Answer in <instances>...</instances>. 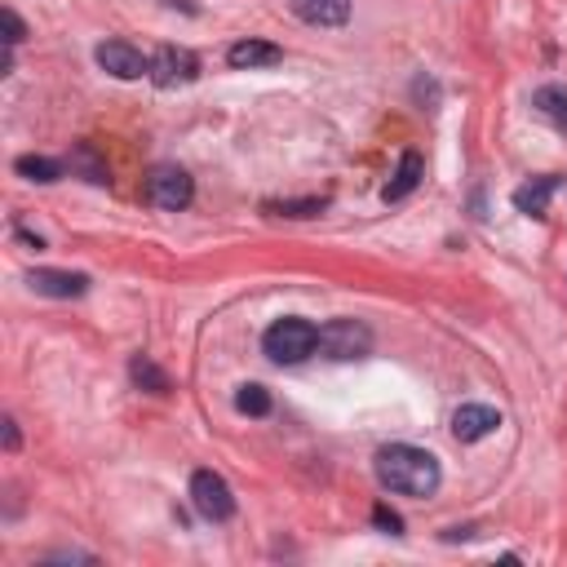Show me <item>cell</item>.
Segmentation results:
<instances>
[{
	"mask_svg": "<svg viewBox=\"0 0 567 567\" xmlns=\"http://www.w3.org/2000/svg\"><path fill=\"white\" fill-rule=\"evenodd\" d=\"M421 173H425V159H421L416 151H403V159H399V168H394V182L381 190V199H385V204H399V199H408V195L416 190Z\"/></svg>",
	"mask_w": 567,
	"mask_h": 567,
	"instance_id": "obj_13",
	"label": "cell"
},
{
	"mask_svg": "<svg viewBox=\"0 0 567 567\" xmlns=\"http://www.w3.org/2000/svg\"><path fill=\"white\" fill-rule=\"evenodd\" d=\"M372 523H377L381 532H390V536H399V532H403V518H399L394 509H385V505H377V509H372Z\"/></svg>",
	"mask_w": 567,
	"mask_h": 567,
	"instance_id": "obj_21",
	"label": "cell"
},
{
	"mask_svg": "<svg viewBox=\"0 0 567 567\" xmlns=\"http://www.w3.org/2000/svg\"><path fill=\"white\" fill-rule=\"evenodd\" d=\"M0 425H4V447H9V452H18V421H13V416H4Z\"/></svg>",
	"mask_w": 567,
	"mask_h": 567,
	"instance_id": "obj_22",
	"label": "cell"
},
{
	"mask_svg": "<svg viewBox=\"0 0 567 567\" xmlns=\"http://www.w3.org/2000/svg\"><path fill=\"white\" fill-rule=\"evenodd\" d=\"M195 75H199V58H195L190 49H182V44H164V49H155V58H151V80H155L159 89L190 84Z\"/></svg>",
	"mask_w": 567,
	"mask_h": 567,
	"instance_id": "obj_6",
	"label": "cell"
},
{
	"mask_svg": "<svg viewBox=\"0 0 567 567\" xmlns=\"http://www.w3.org/2000/svg\"><path fill=\"white\" fill-rule=\"evenodd\" d=\"M554 190H558V177H554V173L532 177V182H523V186L514 190V208H518V213H527V217H545V208H549Z\"/></svg>",
	"mask_w": 567,
	"mask_h": 567,
	"instance_id": "obj_12",
	"label": "cell"
},
{
	"mask_svg": "<svg viewBox=\"0 0 567 567\" xmlns=\"http://www.w3.org/2000/svg\"><path fill=\"white\" fill-rule=\"evenodd\" d=\"M0 27H4V44L27 40V27H22V18H18L13 9H0Z\"/></svg>",
	"mask_w": 567,
	"mask_h": 567,
	"instance_id": "obj_20",
	"label": "cell"
},
{
	"mask_svg": "<svg viewBox=\"0 0 567 567\" xmlns=\"http://www.w3.org/2000/svg\"><path fill=\"white\" fill-rule=\"evenodd\" d=\"M71 168H80V173H84V182L106 186V168H102V159L93 155V146H89V142H80V146L71 151Z\"/></svg>",
	"mask_w": 567,
	"mask_h": 567,
	"instance_id": "obj_18",
	"label": "cell"
},
{
	"mask_svg": "<svg viewBox=\"0 0 567 567\" xmlns=\"http://www.w3.org/2000/svg\"><path fill=\"white\" fill-rule=\"evenodd\" d=\"M261 350L275 363H301V359H310L319 350V328L310 319H297V315L275 319L266 328V337H261Z\"/></svg>",
	"mask_w": 567,
	"mask_h": 567,
	"instance_id": "obj_2",
	"label": "cell"
},
{
	"mask_svg": "<svg viewBox=\"0 0 567 567\" xmlns=\"http://www.w3.org/2000/svg\"><path fill=\"white\" fill-rule=\"evenodd\" d=\"M190 505L208 523H226L235 514V496H230V487H226V478L217 470H195L190 474Z\"/></svg>",
	"mask_w": 567,
	"mask_h": 567,
	"instance_id": "obj_5",
	"label": "cell"
},
{
	"mask_svg": "<svg viewBox=\"0 0 567 567\" xmlns=\"http://www.w3.org/2000/svg\"><path fill=\"white\" fill-rule=\"evenodd\" d=\"M235 408H239L244 416H266V412H270V390L257 385V381H248V385L235 390Z\"/></svg>",
	"mask_w": 567,
	"mask_h": 567,
	"instance_id": "obj_16",
	"label": "cell"
},
{
	"mask_svg": "<svg viewBox=\"0 0 567 567\" xmlns=\"http://www.w3.org/2000/svg\"><path fill=\"white\" fill-rule=\"evenodd\" d=\"M27 284L44 297H84L89 292V275H80V270H31Z\"/></svg>",
	"mask_w": 567,
	"mask_h": 567,
	"instance_id": "obj_9",
	"label": "cell"
},
{
	"mask_svg": "<svg viewBox=\"0 0 567 567\" xmlns=\"http://www.w3.org/2000/svg\"><path fill=\"white\" fill-rule=\"evenodd\" d=\"M368 350H372V332L359 319H332L319 328V354L323 359L346 363V359H363Z\"/></svg>",
	"mask_w": 567,
	"mask_h": 567,
	"instance_id": "obj_4",
	"label": "cell"
},
{
	"mask_svg": "<svg viewBox=\"0 0 567 567\" xmlns=\"http://www.w3.org/2000/svg\"><path fill=\"white\" fill-rule=\"evenodd\" d=\"M532 111H536L540 120H549L558 133H567V89H563V84H540V89L532 93Z\"/></svg>",
	"mask_w": 567,
	"mask_h": 567,
	"instance_id": "obj_14",
	"label": "cell"
},
{
	"mask_svg": "<svg viewBox=\"0 0 567 567\" xmlns=\"http://www.w3.org/2000/svg\"><path fill=\"white\" fill-rule=\"evenodd\" d=\"M13 168H18L27 182H58V177H62V164L49 159V155H22Z\"/></svg>",
	"mask_w": 567,
	"mask_h": 567,
	"instance_id": "obj_15",
	"label": "cell"
},
{
	"mask_svg": "<svg viewBox=\"0 0 567 567\" xmlns=\"http://www.w3.org/2000/svg\"><path fill=\"white\" fill-rule=\"evenodd\" d=\"M328 208V199L319 195V199H284V204H266V213H275V217H315V213H323Z\"/></svg>",
	"mask_w": 567,
	"mask_h": 567,
	"instance_id": "obj_19",
	"label": "cell"
},
{
	"mask_svg": "<svg viewBox=\"0 0 567 567\" xmlns=\"http://www.w3.org/2000/svg\"><path fill=\"white\" fill-rule=\"evenodd\" d=\"M377 478L381 487L399 492V496H430L439 492V456H430L425 447L412 443H385L377 452Z\"/></svg>",
	"mask_w": 567,
	"mask_h": 567,
	"instance_id": "obj_1",
	"label": "cell"
},
{
	"mask_svg": "<svg viewBox=\"0 0 567 567\" xmlns=\"http://www.w3.org/2000/svg\"><path fill=\"white\" fill-rule=\"evenodd\" d=\"M146 199H151L155 208L182 213V208L195 199V182H190V173L177 168V164H155V168L146 173Z\"/></svg>",
	"mask_w": 567,
	"mask_h": 567,
	"instance_id": "obj_3",
	"label": "cell"
},
{
	"mask_svg": "<svg viewBox=\"0 0 567 567\" xmlns=\"http://www.w3.org/2000/svg\"><path fill=\"white\" fill-rule=\"evenodd\" d=\"M93 58L115 80H142V75H151V58H142V49H133L128 40H106V44H97Z\"/></svg>",
	"mask_w": 567,
	"mask_h": 567,
	"instance_id": "obj_7",
	"label": "cell"
},
{
	"mask_svg": "<svg viewBox=\"0 0 567 567\" xmlns=\"http://www.w3.org/2000/svg\"><path fill=\"white\" fill-rule=\"evenodd\" d=\"M496 425H501V412L487 408V403H461V408L452 412V434H456L461 443H478V439H487Z\"/></svg>",
	"mask_w": 567,
	"mask_h": 567,
	"instance_id": "obj_8",
	"label": "cell"
},
{
	"mask_svg": "<svg viewBox=\"0 0 567 567\" xmlns=\"http://www.w3.org/2000/svg\"><path fill=\"white\" fill-rule=\"evenodd\" d=\"M279 58H284V49H279V44H270V40H239V44H230V49H226V62H230L235 71L275 66Z\"/></svg>",
	"mask_w": 567,
	"mask_h": 567,
	"instance_id": "obj_10",
	"label": "cell"
},
{
	"mask_svg": "<svg viewBox=\"0 0 567 567\" xmlns=\"http://www.w3.org/2000/svg\"><path fill=\"white\" fill-rule=\"evenodd\" d=\"M288 9L310 27H341L350 18V0H288Z\"/></svg>",
	"mask_w": 567,
	"mask_h": 567,
	"instance_id": "obj_11",
	"label": "cell"
},
{
	"mask_svg": "<svg viewBox=\"0 0 567 567\" xmlns=\"http://www.w3.org/2000/svg\"><path fill=\"white\" fill-rule=\"evenodd\" d=\"M128 372H133V381H137L142 390H151V394H168V377H164L146 354H137V359L128 363Z\"/></svg>",
	"mask_w": 567,
	"mask_h": 567,
	"instance_id": "obj_17",
	"label": "cell"
}]
</instances>
